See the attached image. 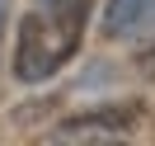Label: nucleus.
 I'll use <instances>...</instances> for the list:
<instances>
[{
  "label": "nucleus",
  "mask_w": 155,
  "mask_h": 146,
  "mask_svg": "<svg viewBox=\"0 0 155 146\" xmlns=\"http://www.w3.org/2000/svg\"><path fill=\"white\" fill-rule=\"evenodd\" d=\"M136 66H141L146 76H155V10H150V19L141 24V33H136Z\"/></svg>",
  "instance_id": "obj_4"
},
{
  "label": "nucleus",
  "mask_w": 155,
  "mask_h": 146,
  "mask_svg": "<svg viewBox=\"0 0 155 146\" xmlns=\"http://www.w3.org/2000/svg\"><path fill=\"white\" fill-rule=\"evenodd\" d=\"M136 118H141V104H113L108 113L71 118V123H61L57 132L61 137H80V132H127V127H136Z\"/></svg>",
  "instance_id": "obj_2"
},
{
  "label": "nucleus",
  "mask_w": 155,
  "mask_h": 146,
  "mask_svg": "<svg viewBox=\"0 0 155 146\" xmlns=\"http://www.w3.org/2000/svg\"><path fill=\"white\" fill-rule=\"evenodd\" d=\"M0 33H5V0H0Z\"/></svg>",
  "instance_id": "obj_5"
},
{
  "label": "nucleus",
  "mask_w": 155,
  "mask_h": 146,
  "mask_svg": "<svg viewBox=\"0 0 155 146\" xmlns=\"http://www.w3.org/2000/svg\"><path fill=\"white\" fill-rule=\"evenodd\" d=\"M155 0H108L104 10V33L108 38H132V33H141V24L150 19Z\"/></svg>",
  "instance_id": "obj_3"
},
{
  "label": "nucleus",
  "mask_w": 155,
  "mask_h": 146,
  "mask_svg": "<svg viewBox=\"0 0 155 146\" xmlns=\"http://www.w3.org/2000/svg\"><path fill=\"white\" fill-rule=\"evenodd\" d=\"M89 0H38L19 19L14 38V76L19 80H47L75 57L85 38Z\"/></svg>",
  "instance_id": "obj_1"
}]
</instances>
